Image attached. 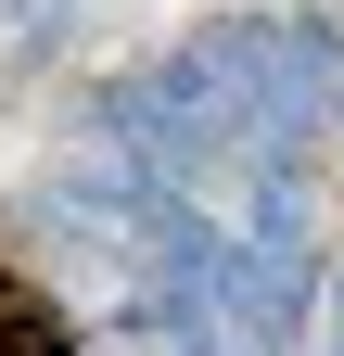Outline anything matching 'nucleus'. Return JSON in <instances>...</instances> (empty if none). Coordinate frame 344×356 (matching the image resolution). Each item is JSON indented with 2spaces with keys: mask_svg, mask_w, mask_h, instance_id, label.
I'll use <instances>...</instances> for the list:
<instances>
[{
  "mask_svg": "<svg viewBox=\"0 0 344 356\" xmlns=\"http://www.w3.org/2000/svg\"><path fill=\"white\" fill-rule=\"evenodd\" d=\"M0 356H77V318L26 280V267H0Z\"/></svg>",
  "mask_w": 344,
  "mask_h": 356,
  "instance_id": "f257e3e1",
  "label": "nucleus"
}]
</instances>
